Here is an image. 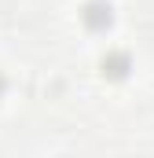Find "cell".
<instances>
[{
    "instance_id": "cell-1",
    "label": "cell",
    "mask_w": 154,
    "mask_h": 158,
    "mask_svg": "<svg viewBox=\"0 0 154 158\" xmlns=\"http://www.w3.org/2000/svg\"><path fill=\"white\" fill-rule=\"evenodd\" d=\"M110 19H114V7H110L107 0H88L84 11H81V22H84L88 30H107Z\"/></svg>"
},
{
    "instance_id": "cell-2",
    "label": "cell",
    "mask_w": 154,
    "mask_h": 158,
    "mask_svg": "<svg viewBox=\"0 0 154 158\" xmlns=\"http://www.w3.org/2000/svg\"><path fill=\"white\" fill-rule=\"evenodd\" d=\"M103 74L114 77V81H121L125 74H128V55H125V52H110V55L103 59Z\"/></svg>"
},
{
    "instance_id": "cell-3",
    "label": "cell",
    "mask_w": 154,
    "mask_h": 158,
    "mask_svg": "<svg viewBox=\"0 0 154 158\" xmlns=\"http://www.w3.org/2000/svg\"><path fill=\"white\" fill-rule=\"evenodd\" d=\"M4 88H7V77H4V74H0V96H4Z\"/></svg>"
}]
</instances>
